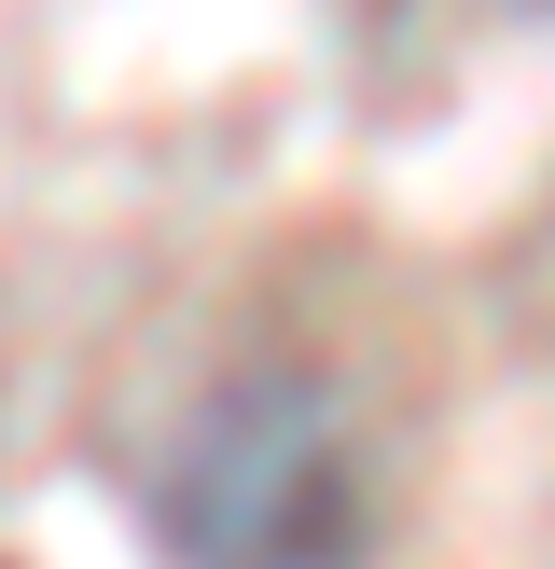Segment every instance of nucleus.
<instances>
[{
	"instance_id": "f257e3e1",
	"label": "nucleus",
	"mask_w": 555,
	"mask_h": 569,
	"mask_svg": "<svg viewBox=\"0 0 555 569\" xmlns=\"http://www.w3.org/2000/svg\"><path fill=\"white\" fill-rule=\"evenodd\" d=\"M167 515V556L181 569H347L375 500H361V445H347V403L292 361L209 389L153 487Z\"/></svg>"
}]
</instances>
